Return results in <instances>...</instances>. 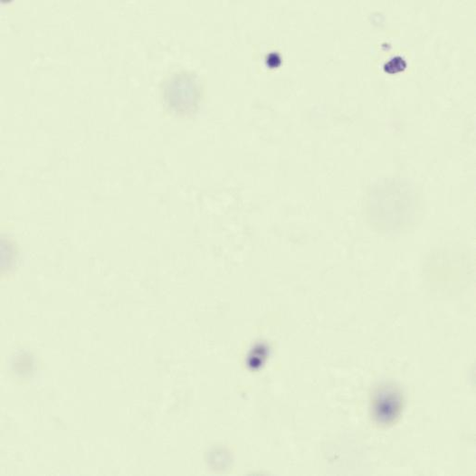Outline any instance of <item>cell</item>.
Wrapping results in <instances>:
<instances>
[{
  "label": "cell",
  "instance_id": "obj_1",
  "mask_svg": "<svg viewBox=\"0 0 476 476\" xmlns=\"http://www.w3.org/2000/svg\"><path fill=\"white\" fill-rule=\"evenodd\" d=\"M403 405V395L394 385L380 386L373 394L372 413L379 424L387 425L395 422L399 417Z\"/></svg>",
  "mask_w": 476,
  "mask_h": 476
}]
</instances>
